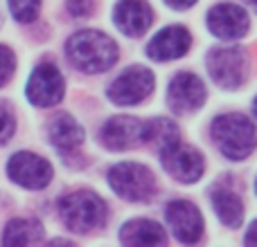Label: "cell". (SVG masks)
<instances>
[{"label": "cell", "instance_id": "5bb4252c", "mask_svg": "<svg viewBox=\"0 0 257 247\" xmlns=\"http://www.w3.org/2000/svg\"><path fill=\"white\" fill-rule=\"evenodd\" d=\"M192 48V34L183 25H169L163 27L147 45V56L154 61H176L185 56Z\"/></svg>", "mask_w": 257, "mask_h": 247}, {"label": "cell", "instance_id": "7a4b0ae2", "mask_svg": "<svg viewBox=\"0 0 257 247\" xmlns=\"http://www.w3.org/2000/svg\"><path fill=\"white\" fill-rule=\"evenodd\" d=\"M212 140L223 158L230 162L246 160L257 146V126L241 112H226L214 117L212 122Z\"/></svg>", "mask_w": 257, "mask_h": 247}, {"label": "cell", "instance_id": "8992f818", "mask_svg": "<svg viewBox=\"0 0 257 247\" xmlns=\"http://www.w3.org/2000/svg\"><path fill=\"white\" fill-rule=\"evenodd\" d=\"M154 86L156 76L149 68L131 66L113 81L106 94L115 106H140L147 97H151Z\"/></svg>", "mask_w": 257, "mask_h": 247}, {"label": "cell", "instance_id": "603a6c76", "mask_svg": "<svg viewBox=\"0 0 257 247\" xmlns=\"http://www.w3.org/2000/svg\"><path fill=\"white\" fill-rule=\"evenodd\" d=\"M16 130V122H14V115L7 110L5 106H0V144L9 140Z\"/></svg>", "mask_w": 257, "mask_h": 247}, {"label": "cell", "instance_id": "d6986e66", "mask_svg": "<svg viewBox=\"0 0 257 247\" xmlns=\"http://www.w3.org/2000/svg\"><path fill=\"white\" fill-rule=\"evenodd\" d=\"M41 240H43V227L41 222L30 220V218L12 220L3 236V245H34Z\"/></svg>", "mask_w": 257, "mask_h": 247}, {"label": "cell", "instance_id": "484cf974", "mask_svg": "<svg viewBox=\"0 0 257 247\" xmlns=\"http://www.w3.org/2000/svg\"><path fill=\"white\" fill-rule=\"evenodd\" d=\"M244 243L246 245H257V220L248 227V232H246V236H244Z\"/></svg>", "mask_w": 257, "mask_h": 247}, {"label": "cell", "instance_id": "52a82bcc", "mask_svg": "<svg viewBox=\"0 0 257 247\" xmlns=\"http://www.w3.org/2000/svg\"><path fill=\"white\" fill-rule=\"evenodd\" d=\"M208 99L205 84L194 72H176L167 86V106L176 115H192L201 110Z\"/></svg>", "mask_w": 257, "mask_h": 247}, {"label": "cell", "instance_id": "5b68a950", "mask_svg": "<svg viewBox=\"0 0 257 247\" xmlns=\"http://www.w3.org/2000/svg\"><path fill=\"white\" fill-rule=\"evenodd\" d=\"M208 74L221 90H237L246 84L248 76V58L241 48H214L210 50L208 58Z\"/></svg>", "mask_w": 257, "mask_h": 247}, {"label": "cell", "instance_id": "cb8c5ba5", "mask_svg": "<svg viewBox=\"0 0 257 247\" xmlns=\"http://www.w3.org/2000/svg\"><path fill=\"white\" fill-rule=\"evenodd\" d=\"M68 12L72 16H90L95 9V0H68Z\"/></svg>", "mask_w": 257, "mask_h": 247}, {"label": "cell", "instance_id": "d4e9b609", "mask_svg": "<svg viewBox=\"0 0 257 247\" xmlns=\"http://www.w3.org/2000/svg\"><path fill=\"white\" fill-rule=\"evenodd\" d=\"M167 7H172V9H176V12H185V9H192L199 0H163Z\"/></svg>", "mask_w": 257, "mask_h": 247}, {"label": "cell", "instance_id": "44dd1931", "mask_svg": "<svg viewBox=\"0 0 257 247\" xmlns=\"http://www.w3.org/2000/svg\"><path fill=\"white\" fill-rule=\"evenodd\" d=\"M9 9L18 22H32L39 16L41 0H9Z\"/></svg>", "mask_w": 257, "mask_h": 247}, {"label": "cell", "instance_id": "6da1fadb", "mask_svg": "<svg viewBox=\"0 0 257 247\" xmlns=\"http://www.w3.org/2000/svg\"><path fill=\"white\" fill-rule=\"evenodd\" d=\"M66 54L77 70L97 74V72H106L115 66L117 43L97 30H81L68 38Z\"/></svg>", "mask_w": 257, "mask_h": 247}, {"label": "cell", "instance_id": "4fadbf2b", "mask_svg": "<svg viewBox=\"0 0 257 247\" xmlns=\"http://www.w3.org/2000/svg\"><path fill=\"white\" fill-rule=\"evenodd\" d=\"M102 144L108 150H128L147 142V122L136 117H113L102 126Z\"/></svg>", "mask_w": 257, "mask_h": 247}, {"label": "cell", "instance_id": "e0dca14e", "mask_svg": "<svg viewBox=\"0 0 257 247\" xmlns=\"http://www.w3.org/2000/svg\"><path fill=\"white\" fill-rule=\"evenodd\" d=\"M48 135L54 148L59 153L68 155L81 146V142H84V128L72 120L70 115H57L52 120V124H50Z\"/></svg>", "mask_w": 257, "mask_h": 247}, {"label": "cell", "instance_id": "4316f807", "mask_svg": "<svg viewBox=\"0 0 257 247\" xmlns=\"http://www.w3.org/2000/svg\"><path fill=\"white\" fill-rule=\"evenodd\" d=\"M246 4H248L250 9H253V12H257V0H244Z\"/></svg>", "mask_w": 257, "mask_h": 247}, {"label": "cell", "instance_id": "7c38bea8", "mask_svg": "<svg viewBox=\"0 0 257 247\" xmlns=\"http://www.w3.org/2000/svg\"><path fill=\"white\" fill-rule=\"evenodd\" d=\"M63 92H66V84H63V76L57 66L43 63V66H39L32 72L30 84H27V99L34 106L39 108L57 106L63 99Z\"/></svg>", "mask_w": 257, "mask_h": 247}, {"label": "cell", "instance_id": "3957f363", "mask_svg": "<svg viewBox=\"0 0 257 247\" xmlns=\"http://www.w3.org/2000/svg\"><path fill=\"white\" fill-rule=\"evenodd\" d=\"M63 225L77 234H88L106 222V202L93 191H75L59 200Z\"/></svg>", "mask_w": 257, "mask_h": 247}, {"label": "cell", "instance_id": "f1b7e54d", "mask_svg": "<svg viewBox=\"0 0 257 247\" xmlns=\"http://www.w3.org/2000/svg\"><path fill=\"white\" fill-rule=\"evenodd\" d=\"M255 196H257V180H255Z\"/></svg>", "mask_w": 257, "mask_h": 247}, {"label": "cell", "instance_id": "30bf717a", "mask_svg": "<svg viewBox=\"0 0 257 247\" xmlns=\"http://www.w3.org/2000/svg\"><path fill=\"white\" fill-rule=\"evenodd\" d=\"M208 32L219 40H237L248 34L250 18L244 7L232 2H219L205 16Z\"/></svg>", "mask_w": 257, "mask_h": 247}, {"label": "cell", "instance_id": "277c9868", "mask_svg": "<svg viewBox=\"0 0 257 247\" xmlns=\"http://www.w3.org/2000/svg\"><path fill=\"white\" fill-rule=\"evenodd\" d=\"M108 186L128 202H147L156 196V176L140 162H120L108 171Z\"/></svg>", "mask_w": 257, "mask_h": 247}, {"label": "cell", "instance_id": "ac0fdd59", "mask_svg": "<svg viewBox=\"0 0 257 247\" xmlns=\"http://www.w3.org/2000/svg\"><path fill=\"white\" fill-rule=\"evenodd\" d=\"M120 240L124 245H165L167 234L156 220L149 218H136L122 225Z\"/></svg>", "mask_w": 257, "mask_h": 247}, {"label": "cell", "instance_id": "ffe728a7", "mask_svg": "<svg viewBox=\"0 0 257 247\" xmlns=\"http://www.w3.org/2000/svg\"><path fill=\"white\" fill-rule=\"evenodd\" d=\"M147 142H149L154 148H158V153H163L165 148H169L172 144H176L178 140V128L174 122L169 120H151L147 122Z\"/></svg>", "mask_w": 257, "mask_h": 247}, {"label": "cell", "instance_id": "9c48e42d", "mask_svg": "<svg viewBox=\"0 0 257 247\" xmlns=\"http://www.w3.org/2000/svg\"><path fill=\"white\" fill-rule=\"evenodd\" d=\"M160 160H163V168L174 178V180L183 182V184H194V182L201 180L205 171V162L203 155L194 148V146L187 144H172L169 148H165L160 153Z\"/></svg>", "mask_w": 257, "mask_h": 247}, {"label": "cell", "instance_id": "ba28073f", "mask_svg": "<svg viewBox=\"0 0 257 247\" xmlns=\"http://www.w3.org/2000/svg\"><path fill=\"white\" fill-rule=\"evenodd\" d=\"M165 220L172 230L174 238L185 245L199 243L205 230V220L201 209L190 200H172L165 207Z\"/></svg>", "mask_w": 257, "mask_h": 247}, {"label": "cell", "instance_id": "83f0119b", "mask_svg": "<svg viewBox=\"0 0 257 247\" xmlns=\"http://www.w3.org/2000/svg\"><path fill=\"white\" fill-rule=\"evenodd\" d=\"M253 112H255V117H257V97H255V102H253Z\"/></svg>", "mask_w": 257, "mask_h": 247}, {"label": "cell", "instance_id": "8fae6325", "mask_svg": "<svg viewBox=\"0 0 257 247\" xmlns=\"http://www.w3.org/2000/svg\"><path fill=\"white\" fill-rule=\"evenodd\" d=\"M7 173L16 184L25 186V189H43L52 182L54 168L45 158L23 150V153L12 155L7 164Z\"/></svg>", "mask_w": 257, "mask_h": 247}, {"label": "cell", "instance_id": "9a60e30c", "mask_svg": "<svg viewBox=\"0 0 257 247\" xmlns=\"http://www.w3.org/2000/svg\"><path fill=\"white\" fill-rule=\"evenodd\" d=\"M113 22L126 36H142L154 22V9L147 0H120L113 9Z\"/></svg>", "mask_w": 257, "mask_h": 247}, {"label": "cell", "instance_id": "2e32d148", "mask_svg": "<svg viewBox=\"0 0 257 247\" xmlns=\"http://www.w3.org/2000/svg\"><path fill=\"white\" fill-rule=\"evenodd\" d=\"M210 202L221 225H226L228 230H239L244 222V202L235 191L226 186H214L210 191Z\"/></svg>", "mask_w": 257, "mask_h": 247}, {"label": "cell", "instance_id": "7402d4cb", "mask_svg": "<svg viewBox=\"0 0 257 247\" xmlns=\"http://www.w3.org/2000/svg\"><path fill=\"white\" fill-rule=\"evenodd\" d=\"M14 68H16V58H14L12 50L0 45V86H5L9 79H12Z\"/></svg>", "mask_w": 257, "mask_h": 247}]
</instances>
